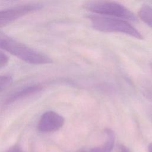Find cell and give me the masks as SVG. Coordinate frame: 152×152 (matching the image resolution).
<instances>
[{"label": "cell", "instance_id": "cell-13", "mask_svg": "<svg viewBox=\"0 0 152 152\" xmlns=\"http://www.w3.org/2000/svg\"><path fill=\"white\" fill-rule=\"evenodd\" d=\"M148 152H152V143L148 145Z\"/></svg>", "mask_w": 152, "mask_h": 152}, {"label": "cell", "instance_id": "cell-1", "mask_svg": "<svg viewBox=\"0 0 152 152\" xmlns=\"http://www.w3.org/2000/svg\"><path fill=\"white\" fill-rule=\"evenodd\" d=\"M0 49L31 64L42 65L52 62L48 55L27 46L1 31Z\"/></svg>", "mask_w": 152, "mask_h": 152}, {"label": "cell", "instance_id": "cell-10", "mask_svg": "<svg viewBox=\"0 0 152 152\" xmlns=\"http://www.w3.org/2000/svg\"><path fill=\"white\" fill-rule=\"evenodd\" d=\"M9 61L8 56L2 52L0 51V68L6 66Z\"/></svg>", "mask_w": 152, "mask_h": 152}, {"label": "cell", "instance_id": "cell-2", "mask_svg": "<svg viewBox=\"0 0 152 152\" xmlns=\"http://www.w3.org/2000/svg\"><path fill=\"white\" fill-rule=\"evenodd\" d=\"M88 18L92 27L96 30L124 33L138 39L143 38L141 34L125 20L100 15H91Z\"/></svg>", "mask_w": 152, "mask_h": 152}, {"label": "cell", "instance_id": "cell-3", "mask_svg": "<svg viewBox=\"0 0 152 152\" xmlns=\"http://www.w3.org/2000/svg\"><path fill=\"white\" fill-rule=\"evenodd\" d=\"M86 10L100 15L115 17L122 20H137L134 14L122 4L113 1H90L84 4Z\"/></svg>", "mask_w": 152, "mask_h": 152}, {"label": "cell", "instance_id": "cell-5", "mask_svg": "<svg viewBox=\"0 0 152 152\" xmlns=\"http://www.w3.org/2000/svg\"><path fill=\"white\" fill-rule=\"evenodd\" d=\"M64 124V118L58 113L49 110L43 113L37 124V129L42 132H52L59 129Z\"/></svg>", "mask_w": 152, "mask_h": 152}, {"label": "cell", "instance_id": "cell-8", "mask_svg": "<svg viewBox=\"0 0 152 152\" xmlns=\"http://www.w3.org/2000/svg\"><path fill=\"white\" fill-rule=\"evenodd\" d=\"M138 13L140 18L152 28V7L144 5L140 8Z\"/></svg>", "mask_w": 152, "mask_h": 152}, {"label": "cell", "instance_id": "cell-9", "mask_svg": "<svg viewBox=\"0 0 152 152\" xmlns=\"http://www.w3.org/2000/svg\"><path fill=\"white\" fill-rule=\"evenodd\" d=\"M12 83V78L8 75H0V93L9 87Z\"/></svg>", "mask_w": 152, "mask_h": 152}, {"label": "cell", "instance_id": "cell-4", "mask_svg": "<svg viewBox=\"0 0 152 152\" xmlns=\"http://www.w3.org/2000/svg\"><path fill=\"white\" fill-rule=\"evenodd\" d=\"M40 4H26L17 5L9 8L0 10V28L6 26L17 19L33 11L41 9Z\"/></svg>", "mask_w": 152, "mask_h": 152}, {"label": "cell", "instance_id": "cell-14", "mask_svg": "<svg viewBox=\"0 0 152 152\" xmlns=\"http://www.w3.org/2000/svg\"><path fill=\"white\" fill-rule=\"evenodd\" d=\"M77 152H88V151H87L86 150H78V151Z\"/></svg>", "mask_w": 152, "mask_h": 152}, {"label": "cell", "instance_id": "cell-7", "mask_svg": "<svg viewBox=\"0 0 152 152\" xmlns=\"http://www.w3.org/2000/svg\"><path fill=\"white\" fill-rule=\"evenodd\" d=\"M106 140L103 145L90 149L88 152H111L115 143V136L114 132L109 129L106 130Z\"/></svg>", "mask_w": 152, "mask_h": 152}, {"label": "cell", "instance_id": "cell-12", "mask_svg": "<svg viewBox=\"0 0 152 152\" xmlns=\"http://www.w3.org/2000/svg\"><path fill=\"white\" fill-rule=\"evenodd\" d=\"M121 152H130V151L124 145H122L121 147Z\"/></svg>", "mask_w": 152, "mask_h": 152}, {"label": "cell", "instance_id": "cell-6", "mask_svg": "<svg viewBox=\"0 0 152 152\" xmlns=\"http://www.w3.org/2000/svg\"><path fill=\"white\" fill-rule=\"evenodd\" d=\"M43 88L40 84H32L26 86L13 93L5 100V105H8L16 101L26 98L28 96L35 94L40 91Z\"/></svg>", "mask_w": 152, "mask_h": 152}, {"label": "cell", "instance_id": "cell-11", "mask_svg": "<svg viewBox=\"0 0 152 152\" xmlns=\"http://www.w3.org/2000/svg\"><path fill=\"white\" fill-rule=\"evenodd\" d=\"M5 152H24L18 145H14Z\"/></svg>", "mask_w": 152, "mask_h": 152}]
</instances>
